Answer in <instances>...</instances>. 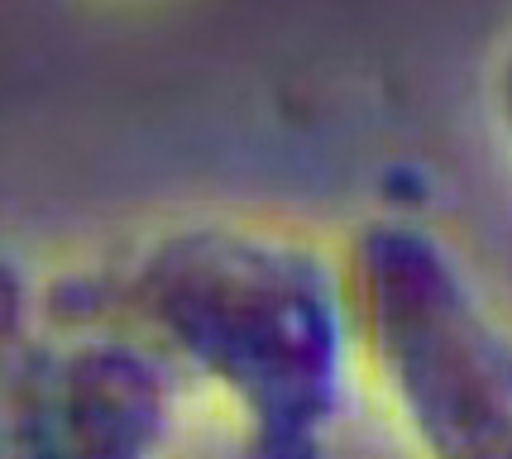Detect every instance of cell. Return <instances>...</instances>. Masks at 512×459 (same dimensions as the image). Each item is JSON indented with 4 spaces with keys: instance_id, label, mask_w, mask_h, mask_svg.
<instances>
[{
    "instance_id": "1",
    "label": "cell",
    "mask_w": 512,
    "mask_h": 459,
    "mask_svg": "<svg viewBox=\"0 0 512 459\" xmlns=\"http://www.w3.org/2000/svg\"><path fill=\"white\" fill-rule=\"evenodd\" d=\"M115 321L240 416L268 459H307L355 378L340 240L249 211L154 225L115 268Z\"/></svg>"
},
{
    "instance_id": "2",
    "label": "cell",
    "mask_w": 512,
    "mask_h": 459,
    "mask_svg": "<svg viewBox=\"0 0 512 459\" xmlns=\"http://www.w3.org/2000/svg\"><path fill=\"white\" fill-rule=\"evenodd\" d=\"M355 378L412 459H512V316L441 225L369 216L340 240Z\"/></svg>"
},
{
    "instance_id": "3",
    "label": "cell",
    "mask_w": 512,
    "mask_h": 459,
    "mask_svg": "<svg viewBox=\"0 0 512 459\" xmlns=\"http://www.w3.org/2000/svg\"><path fill=\"white\" fill-rule=\"evenodd\" d=\"M484 110H489V130L512 168V29L498 39L489 67H484Z\"/></svg>"
}]
</instances>
